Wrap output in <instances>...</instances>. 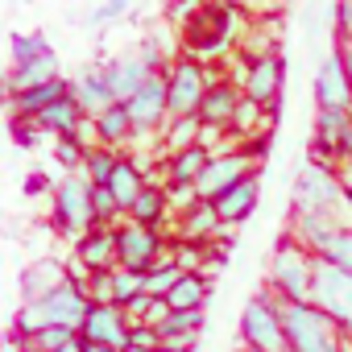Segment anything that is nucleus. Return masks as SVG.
Wrapping results in <instances>:
<instances>
[{
  "label": "nucleus",
  "mask_w": 352,
  "mask_h": 352,
  "mask_svg": "<svg viewBox=\"0 0 352 352\" xmlns=\"http://www.w3.org/2000/svg\"><path fill=\"white\" fill-rule=\"evenodd\" d=\"M208 294H212L208 274H183L170 286L166 302H170V311H191V307H208Z\"/></svg>",
  "instance_id": "7c9ffc66"
},
{
  "label": "nucleus",
  "mask_w": 352,
  "mask_h": 352,
  "mask_svg": "<svg viewBox=\"0 0 352 352\" xmlns=\"http://www.w3.org/2000/svg\"><path fill=\"white\" fill-rule=\"evenodd\" d=\"M241 348L245 352H290L282 327V302L270 290H257L241 311Z\"/></svg>",
  "instance_id": "423d86ee"
},
{
  "label": "nucleus",
  "mask_w": 352,
  "mask_h": 352,
  "mask_svg": "<svg viewBox=\"0 0 352 352\" xmlns=\"http://www.w3.org/2000/svg\"><path fill=\"white\" fill-rule=\"evenodd\" d=\"M162 249H166V236L157 228H141V224H129V220L116 224V265L120 270L145 274L157 261Z\"/></svg>",
  "instance_id": "ddd939ff"
},
{
  "label": "nucleus",
  "mask_w": 352,
  "mask_h": 352,
  "mask_svg": "<svg viewBox=\"0 0 352 352\" xmlns=\"http://www.w3.org/2000/svg\"><path fill=\"white\" fill-rule=\"evenodd\" d=\"M282 83H286V63L278 50H265V54H253L245 67H241V96L253 100L257 108H270L278 112V100H282Z\"/></svg>",
  "instance_id": "9b49d317"
},
{
  "label": "nucleus",
  "mask_w": 352,
  "mask_h": 352,
  "mask_svg": "<svg viewBox=\"0 0 352 352\" xmlns=\"http://www.w3.org/2000/svg\"><path fill=\"white\" fill-rule=\"evenodd\" d=\"M112 282H116V307L133 302L137 294H145V274H133V270H112Z\"/></svg>",
  "instance_id": "4c0bfd02"
},
{
  "label": "nucleus",
  "mask_w": 352,
  "mask_h": 352,
  "mask_svg": "<svg viewBox=\"0 0 352 352\" xmlns=\"http://www.w3.org/2000/svg\"><path fill=\"white\" fill-rule=\"evenodd\" d=\"M124 108H129V120H133V141H129V149H137L141 141H157L162 145V129H166V79L162 75H149L129 100H124Z\"/></svg>",
  "instance_id": "9d476101"
},
{
  "label": "nucleus",
  "mask_w": 352,
  "mask_h": 352,
  "mask_svg": "<svg viewBox=\"0 0 352 352\" xmlns=\"http://www.w3.org/2000/svg\"><path fill=\"white\" fill-rule=\"evenodd\" d=\"M315 104L319 108H352V75L344 67L340 46H331L315 71Z\"/></svg>",
  "instance_id": "2eb2a0df"
},
{
  "label": "nucleus",
  "mask_w": 352,
  "mask_h": 352,
  "mask_svg": "<svg viewBox=\"0 0 352 352\" xmlns=\"http://www.w3.org/2000/svg\"><path fill=\"white\" fill-rule=\"evenodd\" d=\"M83 153H87V145H79L75 137H54V157L67 166V174L83 166Z\"/></svg>",
  "instance_id": "79ce46f5"
},
{
  "label": "nucleus",
  "mask_w": 352,
  "mask_h": 352,
  "mask_svg": "<svg viewBox=\"0 0 352 352\" xmlns=\"http://www.w3.org/2000/svg\"><path fill=\"white\" fill-rule=\"evenodd\" d=\"M124 220H129V224H141V228H157V232H162V224L170 220V204H166L162 183H145V187H141V195L129 204Z\"/></svg>",
  "instance_id": "393cba45"
},
{
  "label": "nucleus",
  "mask_w": 352,
  "mask_h": 352,
  "mask_svg": "<svg viewBox=\"0 0 352 352\" xmlns=\"http://www.w3.org/2000/svg\"><path fill=\"white\" fill-rule=\"evenodd\" d=\"M116 162H120V149H108V145H87V153H83V174H87V183L91 187H108V179H112V170H116Z\"/></svg>",
  "instance_id": "473e14b6"
},
{
  "label": "nucleus",
  "mask_w": 352,
  "mask_h": 352,
  "mask_svg": "<svg viewBox=\"0 0 352 352\" xmlns=\"http://www.w3.org/2000/svg\"><path fill=\"white\" fill-rule=\"evenodd\" d=\"M5 79H9V91H25V87L46 83V79H58V54L42 58V63H30V67H13Z\"/></svg>",
  "instance_id": "f704fd0d"
},
{
  "label": "nucleus",
  "mask_w": 352,
  "mask_h": 352,
  "mask_svg": "<svg viewBox=\"0 0 352 352\" xmlns=\"http://www.w3.org/2000/svg\"><path fill=\"white\" fill-rule=\"evenodd\" d=\"M220 5H228V9H249V13H274L278 0H220Z\"/></svg>",
  "instance_id": "49530a36"
},
{
  "label": "nucleus",
  "mask_w": 352,
  "mask_h": 352,
  "mask_svg": "<svg viewBox=\"0 0 352 352\" xmlns=\"http://www.w3.org/2000/svg\"><path fill=\"white\" fill-rule=\"evenodd\" d=\"M63 282H67L63 261H38V265H30V270L21 274V302L42 298V294H50V290L63 286Z\"/></svg>",
  "instance_id": "c756f323"
},
{
  "label": "nucleus",
  "mask_w": 352,
  "mask_h": 352,
  "mask_svg": "<svg viewBox=\"0 0 352 352\" xmlns=\"http://www.w3.org/2000/svg\"><path fill=\"white\" fill-rule=\"evenodd\" d=\"M129 5H133V0H104V5H96L91 9V25H112V21H120L124 13H129Z\"/></svg>",
  "instance_id": "37998d69"
},
{
  "label": "nucleus",
  "mask_w": 352,
  "mask_h": 352,
  "mask_svg": "<svg viewBox=\"0 0 352 352\" xmlns=\"http://www.w3.org/2000/svg\"><path fill=\"white\" fill-rule=\"evenodd\" d=\"M236 352H245V348H236Z\"/></svg>",
  "instance_id": "052dcab7"
},
{
  "label": "nucleus",
  "mask_w": 352,
  "mask_h": 352,
  "mask_svg": "<svg viewBox=\"0 0 352 352\" xmlns=\"http://www.w3.org/2000/svg\"><path fill=\"white\" fill-rule=\"evenodd\" d=\"M220 232H224V224H220V216H216V208H212L208 199H195L187 212H179V216H174V241L212 245Z\"/></svg>",
  "instance_id": "6ab92c4d"
},
{
  "label": "nucleus",
  "mask_w": 352,
  "mask_h": 352,
  "mask_svg": "<svg viewBox=\"0 0 352 352\" xmlns=\"http://www.w3.org/2000/svg\"><path fill=\"white\" fill-rule=\"evenodd\" d=\"M79 331H71V327H42V331H34L25 344H34L38 352H54V348H63V344H71Z\"/></svg>",
  "instance_id": "ea45409f"
},
{
  "label": "nucleus",
  "mask_w": 352,
  "mask_h": 352,
  "mask_svg": "<svg viewBox=\"0 0 352 352\" xmlns=\"http://www.w3.org/2000/svg\"><path fill=\"white\" fill-rule=\"evenodd\" d=\"M257 199H261V174H249V179H241L236 187L220 191L212 199V208H216V216H220L224 228H236V224H245L257 212Z\"/></svg>",
  "instance_id": "f3484780"
},
{
  "label": "nucleus",
  "mask_w": 352,
  "mask_h": 352,
  "mask_svg": "<svg viewBox=\"0 0 352 352\" xmlns=\"http://www.w3.org/2000/svg\"><path fill=\"white\" fill-rule=\"evenodd\" d=\"M340 228H352V224L340 220V216H327V212H290V228H286V236L298 241L302 249H311V253L319 257L323 245H327Z\"/></svg>",
  "instance_id": "dca6fc26"
},
{
  "label": "nucleus",
  "mask_w": 352,
  "mask_h": 352,
  "mask_svg": "<svg viewBox=\"0 0 352 352\" xmlns=\"http://www.w3.org/2000/svg\"><path fill=\"white\" fill-rule=\"evenodd\" d=\"M9 352H38V348H34V344H21V340H13V348H9Z\"/></svg>",
  "instance_id": "4d7b16f0"
},
{
  "label": "nucleus",
  "mask_w": 352,
  "mask_h": 352,
  "mask_svg": "<svg viewBox=\"0 0 352 352\" xmlns=\"http://www.w3.org/2000/svg\"><path fill=\"white\" fill-rule=\"evenodd\" d=\"M162 191H166V204H170V220L179 216V212H187V208L199 199V191L187 187V183H162Z\"/></svg>",
  "instance_id": "a19ab883"
},
{
  "label": "nucleus",
  "mask_w": 352,
  "mask_h": 352,
  "mask_svg": "<svg viewBox=\"0 0 352 352\" xmlns=\"http://www.w3.org/2000/svg\"><path fill=\"white\" fill-rule=\"evenodd\" d=\"M340 46V54H344V67H348V75H352V38L348 42H336Z\"/></svg>",
  "instance_id": "603ef678"
},
{
  "label": "nucleus",
  "mask_w": 352,
  "mask_h": 352,
  "mask_svg": "<svg viewBox=\"0 0 352 352\" xmlns=\"http://www.w3.org/2000/svg\"><path fill=\"white\" fill-rule=\"evenodd\" d=\"M129 315L124 307L116 302H104V307H87L83 323H79V340H91V344H108V348H129Z\"/></svg>",
  "instance_id": "4468645a"
},
{
  "label": "nucleus",
  "mask_w": 352,
  "mask_h": 352,
  "mask_svg": "<svg viewBox=\"0 0 352 352\" xmlns=\"http://www.w3.org/2000/svg\"><path fill=\"white\" fill-rule=\"evenodd\" d=\"M149 302H153L149 294H137L133 302H124V315H129V323H141V319H145V307H149Z\"/></svg>",
  "instance_id": "09e8293b"
},
{
  "label": "nucleus",
  "mask_w": 352,
  "mask_h": 352,
  "mask_svg": "<svg viewBox=\"0 0 352 352\" xmlns=\"http://www.w3.org/2000/svg\"><path fill=\"white\" fill-rule=\"evenodd\" d=\"M9 96H13L9 91V79H0V104H9Z\"/></svg>",
  "instance_id": "6e6d98bb"
},
{
  "label": "nucleus",
  "mask_w": 352,
  "mask_h": 352,
  "mask_svg": "<svg viewBox=\"0 0 352 352\" xmlns=\"http://www.w3.org/2000/svg\"><path fill=\"white\" fill-rule=\"evenodd\" d=\"M204 323H208L204 307H191V311H170V315H166V323L157 327V336H162V348L195 352V344H199V336H204Z\"/></svg>",
  "instance_id": "4be33fe9"
},
{
  "label": "nucleus",
  "mask_w": 352,
  "mask_h": 352,
  "mask_svg": "<svg viewBox=\"0 0 352 352\" xmlns=\"http://www.w3.org/2000/svg\"><path fill=\"white\" fill-rule=\"evenodd\" d=\"M257 166H261V157L253 153V149H232V153H220V157H212L208 162V170L199 174V183H195V191H199V199H216L220 191H228V187H236L241 179H249V174H257Z\"/></svg>",
  "instance_id": "f8f14e48"
},
{
  "label": "nucleus",
  "mask_w": 352,
  "mask_h": 352,
  "mask_svg": "<svg viewBox=\"0 0 352 352\" xmlns=\"http://www.w3.org/2000/svg\"><path fill=\"white\" fill-rule=\"evenodd\" d=\"M83 290H87V302H91V307L116 302V282H112V270H108V274H87Z\"/></svg>",
  "instance_id": "58836bf2"
},
{
  "label": "nucleus",
  "mask_w": 352,
  "mask_h": 352,
  "mask_svg": "<svg viewBox=\"0 0 352 352\" xmlns=\"http://www.w3.org/2000/svg\"><path fill=\"white\" fill-rule=\"evenodd\" d=\"M50 204H54V224L63 236L79 241L96 228V216H91V183L83 170H71L67 179L50 191Z\"/></svg>",
  "instance_id": "6e6552de"
},
{
  "label": "nucleus",
  "mask_w": 352,
  "mask_h": 352,
  "mask_svg": "<svg viewBox=\"0 0 352 352\" xmlns=\"http://www.w3.org/2000/svg\"><path fill=\"white\" fill-rule=\"evenodd\" d=\"M104 67V79H108V87H112V96L124 104L149 75H157V71H149V63L133 50V54H116V58H108V63H100Z\"/></svg>",
  "instance_id": "aec40b11"
},
{
  "label": "nucleus",
  "mask_w": 352,
  "mask_h": 352,
  "mask_svg": "<svg viewBox=\"0 0 352 352\" xmlns=\"http://www.w3.org/2000/svg\"><path fill=\"white\" fill-rule=\"evenodd\" d=\"M352 38V0H336V42Z\"/></svg>",
  "instance_id": "a18cd8bd"
},
{
  "label": "nucleus",
  "mask_w": 352,
  "mask_h": 352,
  "mask_svg": "<svg viewBox=\"0 0 352 352\" xmlns=\"http://www.w3.org/2000/svg\"><path fill=\"white\" fill-rule=\"evenodd\" d=\"M162 79H166V116L170 120H183V116H199L204 91H208V83L216 75L208 71V63H199L191 54H179L162 71Z\"/></svg>",
  "instance_id": "39448f33"
},
{
  "label": "nucleus",
  "mask_w": 352,
  "mask_h": 352,
  "mask_svg": "<svg viewBox=\"0 0 352 352\" xmlns=\"http://www.w3.org/2000/svg\"><path fill=\"white\" fill-rule=\"evenodd\" d=\"M157 352H179V348H157Z\"/></svg>",
  "instance_id": "13d9d810"
},
{
  "label": "nucleus",
  "mask_w": 352,
  "mask_h": 352,
  "mask_svg": "<svg viewBox=\"0 0 352 352\" xmlns=\"http://www.w3.org/2000/svg\"><path fill=\"white\" fill-rule=\"evenodd\" d=\"M319 257L352 274V228H340V232H336V236L323 245V253H319Z\"/></svg>",
  "instance_id": "e433bc0d"
},
{
  "label": "nucleus",
  "mask_w": 352,
  "mask_h": 352,
  "mask_svg": "<svg viewBox=\"0 0 352 352\" xmlns=\"http://www.w3.org/2000/svg\"><path fill=\"white\" fill-rule=\"evenodd\" d=\"M91 133H96V145H108V149H129V141H133V120H129V108L116 100V104H108L104 112H96L91 116Z\"/></svg>",
  "instance_id": "b1692460"
},
{
  "label": "nucleus",
  "mask_w": 352,
  "mask_h": 352,
  "mask_svg": "<svg viewBox=\"0 0 352 352\" xmlns=\"http://www.w3.org/2000/svg\"><path fill=\"white\" fill-rule=\"evenodd\" d=\"M228 30H232V9L220 5V0H208V5H199V9L187 17V25H183V46H187L191 58L204 63L208 54H220L228 38H236V34H228Z\"/></svg>",
  "instance_id": "1a4fd4ad"
},
{
  "label": "nucleus",
  "mask_w": 352,
  "mask_h": 352,
  "mask_svg": "<svg viewBox=\"0 0 352 352\" xmlns=\"http://www.w3.org/2000/svg\"><path fill=\"white\" fill-rule=\"evenodd\" d=\"M166 315H170V302H166V298H153V302L145 307V319H141V323H149V327H162V323H166Z\"/></svg>",
  "instance_id": "de8ad7c7"
},
{
  "label": "nucleus",
  "mask_w": 352,
  "mask_h": 352,
  "mask_svg": "<svg viewBox=\"0 0 352 352\" xmlns=\"http://www.w3.org/2000/svg\"><path fill=\"white\" fill-rule=\"evenodd\" d=\"M290 212H327V216H340V220L352 224L340 170L307 157L298 166V174H294V187H290Z\"/></svg>",
  "instance_id": "f03ea898"
},
{
  "label": "nucleus",
  "mask_w": 352,
  "mask_h": 352,
  "mask_svg": "<svg viewBox=\"0 0 352 352\" xmlns=\"http://www.w3.org/2000/svg\"><path fill=\"white\" fill-rule=\"evenodd\" d=\"M282 327L290 352H352V340L315 302H282Z\"/></svg>",
  "instance_id": "7ed1b4c3"
},
{
  "label": "nucleus",
  "mask_w": 352,
  "mask_h": 352,
  "mask_svg": "<svg viewBox=\"0 0 352 352\" xmlns=\"http://www.w3.org/2000/svg\"><path fill=\"white\" fill-rule=\"evenodd\" d=\"M54 352H83V340H79V336H75V340H71V344H63V348H54Z\"/></svg>",
  "instance_id": "5fc2aeb1"
},
{
  "label": "nucleus",
  "mask_w": 352,
  "mask_h": 352,
  "mask_svg": "<svg viewBox=\"0 0 352 352\" xmlns=\"http://www.w3.org/2000/svg\"><path fill=\"white\" fill-rule=\"evenodd\" d=\"M187 145H199V116L166 120V129H162V153H179Z\"/></svg>",
  "instance_id": "c9c22d12"
},
{
  "label": "nucleus",
  "mask_w": 352,
  "mask_h": 352,
  "mask_svg": "<svg viewBox=\"0 0 352 352\" xmlns=\"http://www.w3.org/2000/svg\"><path fill=\"white\" fill-rule=\"evenodd\" d=\"M87 307H91V302H87L83 282L67 278V282L54 286L50 294L21 302V311H17V319H13V340L25 344V340H30L34 331H42V327H71V331H79Z\"/></svg>",
  "instance_id": "f257e3e1"
},
{
  "label": "nucleus",
  "mask_w": 352,
  "mask_h": 352,
  "mask_svg": "<svg viewBox=\"0 0 352 352\" xmlns=\"http://www.w3.org/2000/svg\"><path fill=\"white\" fill-rule=\"evenodd\" d=\"M179 278H183V270L174 265V253H170V245H166V249L157 253V261L145 270V294H149V298H166L170 286L179 282Z\"/></svg>",
  "instance_id": "2f4dec72"
},
{
  "label": "nucleus",
  "mask_w": 352,
  "mask_h": 352,
  "mask_svg": "<svg viewBox=\"0 0 352 352\" xmlns=\"http://www.w3.org/2000/svg\"><path fill=\"white\" fill-rule=\"evenodd\" d=\"M9 54H13V67H30V63L54 58V46H50L46 34H13L9 38Z\"/></svg>",
  "instance_id": "72a5a7b5"
},
{
  "label": "nucleus",
  "mask_w": 352,
  "mask_h": 352,
  "mask_svg": "<svg viewBox=\"0 0 352 352\" xmlns=\"http://www.w3.org/2000/svg\"><path fill=\"white\" fill-rule=\"evenodd\" d=\"M83 352H116V348H108V344H91V340H83Z\"/></svg>",
  "instance_id": "864d4df0"
},
{
  "label": "nucleus",
  "mask_w": 352,
  "mask_h": 352,
  "mask_svg": "<svg viewBox=\"0 0 352 352\" xmlns=\"http://www.w3.org/2000/svg\"><path fill=\"white\" fill-rule=\"evenodd\" d=\"M241 100H245V96H241L236 79H228V75H216V79L208 83V91H204V104H199V124L232 129V116H236Z\"/></svg>",
  "instance_id": "a211bd4d"
},
{
  "label": "nucleus",
  "mask_w": 352,
  "mask_h": 352,
  "mask_svg": "<svg viewBox=\"0 0 352 352\" xmlns=\"http://www.w3.org/2000/svg\"><path fill=\"white\" fill-rule=\"evenodd\" d=\"M75 261L87 270V274H108L116 270V228H91L87 236L75 241Z\"/></svg>",
  "instance_id": "412c9836"
},
{
  "label": "nucleus",
  "mask_w": 352,
  "mask_h": 352,
  "mask_svg": "<svg viewBox=\"0 0 352 352\" xmlns=\"http://www.w3.org/2000/svg\"><path fill=\"white\" fill-rule=\"evenodd\" d=\"M129 348L157 352V348H162V336H157V327H149V323H133V327H129Z\"/></svg>",
  "instance_id": "c03bdc74"
},
{
  "label": "nucleus",
  "mask_w": 352,
  "mask_h": 352,
  "mask_svg": "<svg viewBox=\"0 0 352 352\" xmlns=\"http://www.w3.org/2000/svg\"><path fill=\"white\" fill-rule=\"evenodd\" d=\"M141 187H145V166H141L137 157L120 153V162H116V170H112V179H108V191H112V199L120 204V212H129V204L141 195Z\"/></svg>",
  "instance_id": "c85d7f7f"
},
{
  "label": "nucleus",
  "mask_w": 352,
  "mask_h": 352,
  "mask_svg": "<svg viewBox=\"0 0 352 352\" xmlns=\"http://www.w3.org/2000/svg\"><path fill=\"white\" fill-rule=\"evenodd\" d=\"M208 162H212V153H208L204 145H187V149H179V153H166V162H162L166 183H187V187H195L199 174L208 170Z\"/></svg>",
  "instance_id": "cd10ccee"
},
{
  "label": "nucleus",
  "mask_w": 352,
  "mask_h": 352,
  "mask_svg": "<svg viewBox=\"0 0 352 352\" xmlns=\"http://www.w3.org/2000/svg\"><path fill=\"white\" fill-rule=\"evenodd\" d=\"M34 120H38L42 133H54V137H79V124H83L87 116H83V108L75 104V96L67 91L63 100H54L50 108H42Z\"/></svg>",
  "instance_id": "bb28decb"
},
{
  "label": "nucleus",
  "mask_w": 352,
  "mask_h": 352,
  "mask_svg": "<svg viewBox=\"0 0 352 352\" xmlns=\"http://www.w3.org/2000/svg\"><path fill=\"white\" fill-rule=\"evenodd\" d=\"M340 183H344V195H348V212H352V166L340 170Z\"/></svg>",
  "instance_id": "3c124183"
},
{
  "label": "nucleus",
  "mask_w": 352,
  "mask_h": 352,
  "mask_svg": "<svg viewBox=\"0 0 352 352\" xmlns=\"http://www.w3.org/2000/svg\"><path fill=\"white\" fill-rule=\"evenodd\" d=\"M344 166H352V129H348L344 141L336 145V170H344Z\"/></svg>",
  "instance_id": "8fccbe9b"
},
{
  "label": "nucleus",
  "mask_w": 352,
  "mask_h": 352,
  "mask_svg": "<svg viewBox=\"0 0 352 352\" xmlns=\"http://www.w3.org/2000/svg\"><path fill=\"white\" fill-rule=\"evenodd\" d=\"M120 352H141V348H120Z\"/></svg>",
  "instance_id": "bf43d9fd"
},
{
  "label": "nucleus",
  "mask_w": 352,
  "mask_h": 352,
  "mask_svg": "<svg viewBox=\"0 0 352 352\" xmlns=\"http://www.w3.org/2000/svg\"><path fill=\"white\" fill-rule=\"evenodd\" d=\"M71 91V83L58 75V79H46V83H38V87H25V91H13L9 96V104H13V116H25V120H34L42 108H50L54 100H63Z\"/></svg>",
  "instance_id": "a878e982"
},
{
  "label": "nucleus",
  "mask_w": 352,
  "mask_h": 352,
  "mask_svg": "<svg viewBox=\"0 0 352 352\" xmlns=\"http://www.w3.org/2000/svg\"><path fill=\"white\" fill-rule=\"evenodd\" d=\"M311 302L352 340V274L315 257V278H311Z\"/></svg>",
  "instance_id": "0eeeda50"
},
{
  "label": "nucleus",
  "mask_w": 352,
  "mask_h": 352,
  "mask_svg": "<svg viewBox=\"0 0 352 352\" xmlns=\"http://www.w3.org/2000/svg\"><path fill=\"white\" fill-rule=\"evenodd\" d=\"M71 96H75V104L83 108V116H96V112H104L108 104H116V96H112V87H108V79H104V67L79 71V75L71 79Z\"/></svg>",
  "instance_id": "5701e85b"
},
{
  "label": "nucleus",
  "mask_w": 352,
  "mask_h": 352,
  "mask_svg": "<svg viewBox=\"0 0 352 352\" xmlns=\"http://www.w3.org/2000/svg\"><path fill=\"white\" fill-rule=\"evenodd\" d=\"M311 278H315V253L298 241H278L265 265V290L278 302H311Z\"/></svg>",
  "instance_id": "20e7f679"
}]
</instances>
